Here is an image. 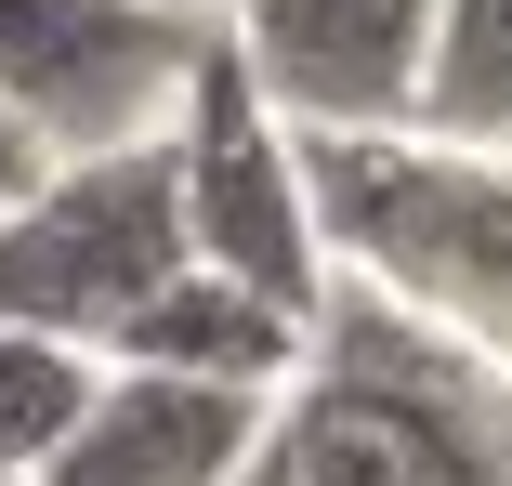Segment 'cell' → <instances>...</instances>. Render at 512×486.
<instances>
[{
    "label": "cell",
    "instance_id": "6da1fadb",
    "mask_svg": "<svg viewBox=\"0 0 512 486\" xmlns=\"http://www.w3.org/2000/svg\"><path fill=\"white\" fill-rule=\"evenodd\" d=\"M237 486H512V381L381 289H329Z\"/></svg>",
    "mask_w": 512,
    "mask_h": 486
},
{
    "label": "cell",
    "instance_id": "7a4b0ae2",
    "mask_svg": "<svg viewBox=\"0 0 512 486\" xmlns=\"http://www.w3.org/2000/svg\"><path fill=\"white\" fill-rule=\"evenodd\" d=\"M302 184L342 289H381L394 316L512 381V145L302 132Z\"/></svg>",
    "mask_w": 512,
    "mask_h": 486
},
{
    "label": "cell",
    "instance_id": "3957f363",
    "mask_svg": "<svg viewBox=\"0 0 512 486\" xmlns=\"http://www.w3.org/2000/svg\"><path fill=\"white\" fill-rule=\"evenodd\" d=\"M171 211H184V263H211L237 276L250 303L302 316L316 329L329 316V237H316V184H302V132L250 92V66L224 53V27L197 40L184 66V106H171Z\"/></svg>",
    "mask_w": 512,
    "mask_h": 486
},
{
    "label": "cell",
    "instance_id": "277c9868",
    "mask_svg": "<svg viewBox=\"0 0 512 486\" xmlns=\"http://www.w3.org/2000/svg\"><path fill=\"white\" fill-rule=\"evenodd\" d=\"M184 276V211H171V145L119 158H53L27 211H0V329H40L106 355L158 289Z\"/></svg>",
    "mask_w": 512,
    "mask_h": 486
},
{
    "label": "cell",
    "instance_id": "5b68a950",
    "mask_svg": "<svg viewBox=\"0 0 512 486\" xmlns=\"http://www.w3.org/2000/svg\"><path fill=\"white\" fill-rule=\"evenodd\" d=\"M211 27H171L145 0H0V106L53 158L158 145L184 106V66Z\"/></svg>",
    "mask_w": 512,
    "mask_h": 486
},
{
    "label": "cell",
    "instance_id": "8992f818",
    "mask_svg": "<svg viewBox=\"0 0 512 486\" xmlns=\"http://www.w3.org/2000/svg\"><path fill=\"white\" fill-rule=\"evenodd\" d=\"M224 53L289 132H407L421 119L434 0H237Z\"/></svg>",
    "mask_w": 512,
    "mask_h": 486
},
{
    "label": "cell",
    "instance_id": "52a82bcc",
    "mask_svg": "<svg viewBox=\"0 0 512 486\" xmlns=\"http://www.w3.org/2000/svg\"><path fill=\"white\" fill-rule=\"evenodd\" d=\"M276 395H237V381H171V368H106L92 381L79 434L40 460V486H237L263 447Z\"/></svg>",
    "mask_w": 512,
    "mask_h": 486
},
{
    "label": "cell",
    "instance_id": "ba28073f",
    "mask_svg": "<svg viewBox=\"0 0 512 486\" xmlns=\"http://www.w3.org/2000/svg\"><path fill=\"white\" fill-rule=\"evenodd\" d=\"M302 316H276V303H250L237 276H211V263H184L158 303L106 342V368H171V381H237V395H276V381L302 368Z\"/></svg>",
    "mask_w": 512,
    "mask_h": 486
},
{
    "label": "cell",
    "instance_id": "9c48e42d",
    "mask_svg": "<svg viewBox=\"0 0 512 486\" xmlns=\"http://www.w3.org/2000/svg\"><path fill=\"white\" fill-rule=\"evenodd\" d=\"M434 145H512V0H434L421 53V119Z\"/></svg>",
    "mask_w": 512,
    "mask_h": 486
},
{
    "label": "cell",
    "instance_id": "30bf717a",
    "mask_svg": "<svg viewBox=\"0 0 512 486\" xmlns=\"http://www.w3.org/2000/svg\"><path fill=\"white\" fill-rule=\"evenodd\" d=\"M92 381H106V355L40 342V329H0V486H40V460L92 408Z\"/></svg>",
    "mask_w": 512,
    "mask_h": 486
},
{
    "label": "cell",
    "instance_id": "8fae6325",
    "mask_svg": "<svg viewBox=\"0 0 512 486\" xmlns=\"http://www.w3.org/2000/svg\"><path fill=\"white\" fill-rule=\"evenodd\" d=\"M40 171H53V145H40L14 106H0V211H27V198H40Z\"/></svg>",
    "mask_w": 512,
    "mask_h": 486
},
{
    "label": "cell",
    "instance_id": "7c38bea8",
    "mask_svg": "<svg viewBox=\"0 0 512 486\" xmlns=\"http://www.w3.org/2000/svg\"><path fill=\"white\" fill-rule=\"evenodd\" d=\"M145 14H171V27H224L237 0H145Z\"/></svg>",
    "mask_w": 512,
    "mask_h": 486
}]
</instances>
